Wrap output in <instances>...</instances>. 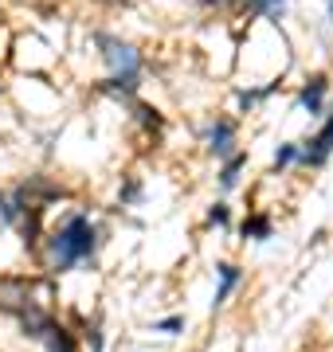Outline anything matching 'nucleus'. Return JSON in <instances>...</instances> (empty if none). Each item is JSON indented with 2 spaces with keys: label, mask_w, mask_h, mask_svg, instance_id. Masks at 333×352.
<instances>
[{
  "label": "nucleus",
  "mask_w": 333,
  "mask_h": 352,
  "mask_svg": "<svg viewBox=\"0 0 333 352\" xmlns=\"http://www.w3.org/2000/svg\"><path fill=\"white\" fill-rule=\"evenodd\" d=\"M244 239H270V215H251V219H244Z\"/></svg>",
  "instance_id": "8"
},
{
  "label": "nucleus",
  "mask_w": 333,
  "mask_h": 352,
  "mask_svg": "<svg viewBox=\"0 0 333 352\" xmlns=\"http://www.w3.org/2000/svg\"><path fill=\"white\" fill-rule=\"evenodd\" d=\"M247 164L244 153H235V157H228V164H224V173H219V184L224 188H235V180H239V168Z\"/></svg>",
  "instance_id": "10"
},
{
  "label": "nucleus",
  "mask_w": 333,
  "mask_h": 352,
  "mask_svg": "<svg viewBox=\"0 0 333 352\" xmlns=\"http://www.w3.org/2000/svg\"><path fill=\"white\" fill-rule=\"evenodd\" d=\"M235 286H239V266L224 263V266H219V289H216V302H212V305L219 309V305L231 298V289H235Z\"/></svg>",
  "instance_id": "7"
},
{
  "label": "nucleus",
  "mask_w": 333,
  "mask_h": 352,
  "mask_svg": "<svg viewBox=\"0 0 333 352\" xmlns=\"http://www.w3.org/2000/svg\"><path fill=\"white\" fill-rule=\"evenodd\" d=\"M0 219H4V196H0Z\"/></svg>",
  "instance_id": "15"
},
{
  "label": "nucleus",
  "mask_w": 333,
  "mask_h": 352,
  "mask_svg": "<svg viewBox=\"0 0 333 352\" xmlns=\"http://www.w3.org/2000/svg\"><path fill=\"white\" fill-rule=\"evenodd\" d=\"M330 153H333V113H330V122L321 126L318 138H310L306 145H298V161H302V164H314V168H318V164L330 161Z\"/></svg>",
  "instance_id": "3"
},
{
  "label": "nucleus",
  "mask_w": 333,
  "mask_h": 352,
  "mask_svg": "<svg viewBox=\"0 0 333 352\" xmlns=\"http://www.w3.org/2000/svg\"><path fill=\"white\" fill-rule=\"evenodd\" d=\"M157 333H177V329H184V317H165V321H157Z\"/></svg>",
  "instance_id": "13"
},
{
  "label": "nucleus",
  "mask_w": 333,
  "mask_h": 352,
  "mask_svg": "<svg viewBox=\"0 0 333 352\" xmlns=\"http://www.w3.org/2000/svg\"><path fill=\"white\" fill-rule=\"evenodd\" d=\"M325 87H330V82H325V75H314V78L306 82V87H302L298 102H302V106H306L310 113H321V102H325Z\"/></svg>",
  "instance_id": "5"
},
{
  "label": "nucleus",
  "mask_w": 333,
  "mask_h": 352,
  "mask_svg": "<svg viewBox=\"0 0 333 352\" xmlns=\"http://www.w3.org/2000/svg\"><path fill=\"white\" fill-rule=\"evenodd\" d=\"M98 247V235H94V223L87 215H71L52 239H47V251H52V266L55 270H71L75 263L90 258Z\"/></svg>",
  "instance_id": "1"
},
{
  "label": "nucleus",
  "mask_w": 333,
  "mask_h": 352,
  "mask_svg": "<svg viewBox=\"0 0 333 352\" xmlns=\"http://www.w3.org/2000/svg\"><path fill=\"white\" fill-rule=\"evenodd\" d=\"M290 161H298V145H282V149L275 153V168H286Z\"/></svg>",
  "instance_id": "11"
},
{
  "label": "nucleus",
  "mask_w": 333,
  "mask_h": 352,
  "mask_svg": "<svg viewBox=\"0 0 333 352\" xmlns=\"http://www.w3.org/2000/svg\"><path fill=\"white\" fill-rule=\"evenodd\" d=\"M228 204H216V208H212V212H208V223H216V227H228Z\"/></svg>",
  "instance_id": "12"
},
{
  "label": "nucleus",
  "mask_w": 333,
  "mask_h": 352,
  "mask_svg": "<svg viewBox=\"0 0 333 352\" xmlns=\"http://www.w3.org/2000/svg\"><path fill=\"white\" fill-rule=\"evenodd\" d=\"M208 153L216 157V161H228V157H235V122L231 118H219L216 126L208 129Z\"/></svg>",
  "instance_id": "4"
},
{
  "label": "nucleus",
  "mask_w": 333,
  "mask_h": 352,
  "mask_svg": "<svg viewBox=\"0 0 333 352\" xmlns=\"http://www.w3.org/2000/svg\"><path fill=\"white\" fill-rule=\"evenodd\" d=\"M90 349L103 352V333H98V329H90Z\"/></svg>",
  "instance_id": "14"
},
{
  "label": "nucleus",
  "mask_w": 333,
  "mask_h": 352,
  "mask_svg": "<svg viewBox=\"0 0 333 352\" xmlns=\"http://www.w3.org/2000/svg\"><path fill=\"white\" fill-rule=\"evenodd\" d=\"M247 12H263V16H275L279 20L282 16V8H286V0H239Z\"/></svg>",
  "instance_id": "9"
},
{
  "label": "nucleus",
  "mask_w": 333,
  "mask_h": 352,
  "mask_svg": "<svg viewBox=\"0 0 333 352\" xmlns=\"http://www.w3.org/2000/svg\"><path fill=\"white\" fill-rule=\"evenodd\" d=\"M98 43H103V55H106V63H110V78L103 82V90L106 94H133L138 75H141V55L129 43L110 39V36H98Z\"/></svg>",
  "instance_id": "2"
},
{
  "label": "nucleus",
  "mask_w": 333,
  "mask_h": 352,
  "mask_svg": "<svg viewBox=\"0 0 333 352\" xmlns=\"http://www.w3.org/2000/svg\"><path fill=\"white\" fill-rule=\"evenodd\" d=\"M330 12H333V0H330Z\"/></svg>",
  "instance_id": "16"
},
{
  "label": "nucleus",
  "mask_w": 333,
  "mask_h": 352,
  "mask_svg": "<svg viewBox=\"0 0 333 352\" xmlns=\"http://www.w3.org/2000/svg\"><path fill=\"white\" fill-rule=\"evenodd\" d=\"M43 344H47V352H78L75 337H71L63 325H55V321L47 325V333H43Z\"/></svg>",
  "instance_id": "6"
}]
</instances>
